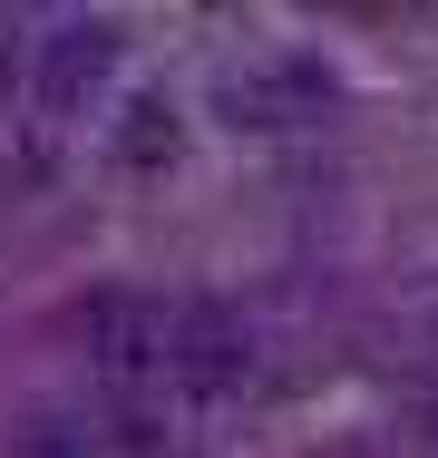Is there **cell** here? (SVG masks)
Returning a JSON list of instances; mask_svg holds the SVG:
<instances>
[{"mask_svg": "<svg viewBox=\"0 0 438 458\" xmlns=\"http://www.w3.org/2000/svg\"><path fill=\"white\" fill-rule=\"evenodd\" d=\"M166 302H147V293H97L88 302V361L97 380H117V390H147V380H166Z\"/></svg>", "mask_w": 438, "mask_h": 458, "instance_id": "1", "label": "cell"}, {"mask_svg": "<svg viewBox=\"0 0 438 458\" xmlns=\"http://www.w3.org/2000/svg\"><path fill=\"white\" fill-rule=\"evenodd\" d=\"M166 380L205 390V400L244 390V380H254V332H244L224 302H175V322H166Z\"/></svg>", "mask_w": 438, "mask_h": 458, "instance_id": "2", "label": "cell"}, {"mask_svg": "<svg viewBox=\"0 0 438 458\" xmlns=\"http://www.w3.org/2000/svg\"><path fill=\"white\" fill-rule=\"evenodd\" d=\"M332 107V79H322V59H244V69H224V117L234 127H312Z\"/></svg>", "mask_w": 438, "mask_h": 458, "instance_id": "3", "label": "cell"}, {"mask_svg": "<svg viewBox=\"0 0 438 458\" xmlns=\"http://www.w3.org/2000/svg\"><path fill=\"white\" fill-rule=\"evenodd\" d=\"M107 69H117V30H107V20H59V30L39 39L29 89H39V107H88V98L107 89Z\"/></svg>", "mask_w": 438, "mask_h": 458, "instance_id": "4", "label": "cell"}, {"mask_svg": "<svg viewBox=\"0 0 438 458\" xmlns=\"http://www.w3.org/2000/svg\"><path fill=\"white\" fill-rule=\"evenodd\" d=\"M117 157L127 166H156V157H175V117L147 98V107H127V127H117Z\"/></svg>", "mask_w": 438, "mask_h": 458, "instance_id": "5", "label": "cell"}]
</instances>
